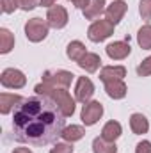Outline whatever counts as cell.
<instances>
[{"mask_svg": "<svg viewBox=\"0 0 151 153\" xmlns=\"http://www.w3.org/2000/svg\"><path fill=\"white\" fill-rule=\"evenodd\" d=\"M66 116L61 112L57 103L48 96L25 98L13 116V134L20 143L32 146H46L62 135Z\"/></svg>", "mask_w": 151, "mask_h": 153, "instance_id": "1", "label": "cell"}, {"mask_svg": "<svg viewBox=\"0 0 151 153\" xmlns=\"http://www.w3.org/2000/svg\"><path fill=\"white\" fill-rule=\"evenodd\" d=\"M36 94H41V96H48L50 100H53L57 103V107L61 109V112L70 117L75 112V98H71V94L68 93V89H61V87H53V85H48L44 82L38 84L34 87Z\"/></svg>", "mask_w": 151, "mask_h": 153, "instance_id": "2", "label": "cell"}, {"mask_svg": "<svg viewBox=\"0 0 151 153\" xmlns=\"http://www.w3.org/2000/svg\"><path fill=\"white\" fill-rule=\"evenodd\" d=\"M114 27L115 25L110 23L109 20H94L87 30V38L93 43H101L114 34Z\"/></svg>", "mask_w": 151, "mask_h": 153, "instance_id": "3", "label": "cell"}, {"mask_svg": "<svg viewBox=\"0 0 151 153\" xmlns=\"http://www.w3.org/2000/svg\"><path fill=\"white\" fill-rule=\"evenodd\" d=\"M75 75L71 71L66 70H50L43 73V82L53 87H61V89H70L71 82H73Z\"/></svg>", "mask_w": 151, "mask_h": 153, "instance_id": "4", "label": "cell"}, {"mask_svg": "<svg viewBox=\"0 0 151 153\" xmlns=\"http://www.w3.org/2000/svg\"><path fill=\"white\" fill-rule=\"evenodd\" d=\"M48 29H50V25L44 20H41V18H30L25 23V36L32 43H39V41L46 39Z\"/></svg>", "mask_w": 151, "mask_h": 153, "instance_id": "5", "label": "cell"}, {"mask_svg": "<svg viewBox=\"0 0 151 153\" xmlns=\"http://www.w3.org/2000/svg\"><path fill=\"white\" fill-rule=\"evenodd\" d=\"M101 116H103V105H101L100 102L91 100V102L84 103L80 117H82V123H84L85 126H93V125H96V123L101 119Z\"/></svg>", "mask_w": 151, "mask_h": 153, "instance_id": "6", "label": "cell"}, {"mask_svg": "<svg viewBox=\"0 0 151 153\" xmlns=\"http://www.w3.org/2000/svg\"><path fill=\"white\" fill-rule=\"evenodd\" d=\"M0 84L7 89H21L27 84V76L16 68H7L0 75Z\"/></svg>", "mask_w": 151, "mask_h": 153, "instance_id": "7", "label": "cell"}, {"mask_svg": "<svg viewBox=\"0 0 151 153\" xmlns=\"http://www.w3.org/2000/svg\"><path fill=\"white\" fill-rule=\"evenodd\" d=\"M68 11L66 7L62 5H52L46 13V23L52 27V29H64L68 25Z\"/></svg>", "mask_w": 151, "mask_h": 153, "instance_id": "8", "label": "cell"}, {"mask_svg": "<svg viewBox=\"0 0 151 153\" xmlns=\"http://www.w3.org/2000/svg\"><path fill=\"white\" fill-rule=\"evenodd\" d=\"M93 94H94V84L91 82V78L78 76L75 85V100L80 103H87V102H91Z\"/></svg>", "mask_w": 151, "mask_h": 153, "instance_id": "9", "label": "cell"}, {"mask_svg": "<svg viewBox=\"0 0 151 153\" xmlns=\"http://www.w3.org/2000/svg\"><path fill=\"white\" fill-rule=\"evenodd\" d=\"M105 52L112 61H123L130 55L132 46H130V41H114L110 45H107Z\"/></svg>", "mask_w": 151, "mask_h": 153, "instance_id": "10", "label": "cell"}, {"mask_svg": "<svg viewBox=\"0 0 151 153\" xmlns=\"http://www.w3.org/2000/svg\"><path fill=\"white\" fill-rule=\"evenodd\" d=\"M126 9H128V5H126L124 0H114L110 5H107V9H105V16H107V20H109L110 23L117 25V23L124 18Z\"/></svg>", "mask_w": 151, "mask_h": 153, "instance_id": "11", "label": "cell"}, {"mask_svg": "<svg viewBox=\"0 0 151 153\" xmlns=\"http://www.w3.org/2000/svg\"><path fill=\"white\" fill-rule=\"evenodd\" d=\"M25 98H21L20 94H9V93H2L0 94V114H9L13 109H16Z\"/></svg>", "mask_w": 151, "mask_h": 153, "instance_id": "12", "label": "cell"}, {"mask_svg": "<svg viewBox=\"0 0 151 153\" xmlns=\"http://www.w3.org/2000/svg\"><path fill=\"white\" fill-rule=\"evenodd\" d=\"M126 76V68L124 66H103L100 71V80L105 84L109 80H123Z\"/></svg>", "mask_w": 151, "mask_h": 153, "instance_id": "13", "label": "cell"}, {"mask_svg": "<svg viewBox=\"0 0 151 153\" xmlns=\"http://www.w3.org/2000/svg\"><path fill=\"white\" fill-rule=\"evenodd\" d=\"M105 91L112 100H121L126 96L128 87H126L124 80H109V82H105Z\"/></svg>", "mask_w": 151, "mask_h": 153, "instance_id": "14", "label": "cell"}, {"mask_svg": "<svg viewBox=\"0 0 151 153\" xmlns=\"http://www.w3.org/2000/svg\"><path fill=\"white\" fill-rule=\"evenodd\" d=\"M84 71H87V73H94V71H98V68L101 66V59H100V55L98 53H93V52H87L78 62H76Z\"/></svg>", "mask_w": 151, "mask_h": 153, "instance_id": "15", "label": "cell"}, {"mask_svg": "<svg viewBox=\"0 0 151 153\" xmlns=\"http://www.w3.org/2000/svg\"><path fill=\"white\" fill-rule=\"evenodd\" d=\"M130 128H132V132L137 134V135L148 134V130H150V121H148V117L144 114L135 112V114L130 116Z\"/></svg>", "mask_w": 151, "mask_h": 153, "instance_id": "16", "label": "cell"}, {"mask_svg": "<svg viewBox=\"0 0 151 153\" xmlns=\"http://www.w3.org/2000/svg\"><path fill=\"white\" fill-rule=\"evenodd\" d=\"M121 134H123V126L117 121H109L101 128V137L107 139V141H110V143H115V139H119Z\"/></svg>", "mask_w": 151, "mask_h": 153, "instance_id": "17", "label": "cell"}, {"mask_svg": "<svg viewBox=\"0 0 151 153\" xmlns=\"http://www.w3.org/2000/svg\"><path fill=\"white\" fill-rule=\"evenodd\" d=\"M105 5H107L105 0H91V4L84 9L85 20H96V18H100L105 13V9H107Z\"/></svg>", "mask_w": 151, "mask_h": 153, "instance_id": "18", "label": "cell"}, {"mask_svg": "<svg viewBox=\"0 0 151 153\" xmlns=\"http://www.w3.org/2000/svg\"><path fill=\"white\" fill-rule=\"evenodd\" d=\"M84 135H85L84 126H80V125H70V126H66V128L62 130V135H61V137H62L66 143H75V141H80Z\"/></svg>", "mask_w": 151, "mask_h": 153, "instance_id": "19", "label": "cell"}, {"mask_svg": "<svg viewBox=\"0 0 151 153\" xmlns=\"http://www.w3.org/2000/svg\"><path fill=\"white\" fill-rule=\"evenodd\" d=\"M85 53H87V50H85V45L82 41H71L68 45V48H66V55L75 62H78Z\"/></svg>", "mask_w": 151, "mask_h": 153, "instance_id": "20", "label": "cell"}, {"mask_svg": "<svg viewBox=\"0 0 151 153\" xmlns=\"http://www.w3.org/2000/svg\"><path fill=\"white\" fill-rule=\"evenodd\" d=\"M93 152L94 153H117L115 143H110L103 137H96L93 141Z\"/></svg>", "mask_w": 151, "mask_h": 153, "instance_id": "21", "label": "cell"}, {"mask_svg": "<svg viewBox=\"0 0 151 153\" xmlns=\"http://www.w3.org/2000/svg\"><path fill=\"white\" fill-rule=\"evenodd\" d=\"M14 48V36L7 29H0V53H9Z\"/></svg>", "mask_w": 151, "mask_h": 153, "instance_id": "22", "label": "cell"}, {"mask_svg": "<svg viewBox=\"0 0 151 153\" xmlns=\"http://www.w3.org/2000/svg\"><path fill=\"white\" fill-rule=\"evenodd\" d=\"M137 43L142 50H151V25H144L137 32Z\"/></svg>", "mask_w": 151, "mask_h": 153, "instance_id": "23", "label": "cell"}, {"mask_svg": "<svg viewBox=\"0 0 151 153\" xmlns=\"http://www.w3.org/2000/svg\"><path fill=\"white\" fill-rule=\"evenodd\" d=\"M137 75L139 76H150L151 75V55L146 57V59L137 66Z\"/></svg>", "mask_w": 151, "mask_h": 153, "instance_id": "24", "label": "cell"}, {"mask_svg": "<svg viewBox=\"0 0 151 153\" xmlns=\"http://www.w3.org/2000/svg\"><path fill=\"white\" fill-rule=\"evenodd\" d=\"M139 13L142 16V20H151V0H141L139 4Z\"/></svg>", "mask_w": 151, "mask_h": 153, "instance_id": "25", "label": "cell"}, {"mask_svg": "<svg viewBox=\"0 0 151 153\" xmlns=\"http://www.w3.org/2000/svg\"><path fill=\"white\" fill-rule=\"evenodd\" d=\"M0 5H2V13L11 14L18 9V0H0Z\"/></svg>", "mask_w": 151, "mask_h": 153, "instance_id": "26", "label": "cell"}, {"mask_svg": "<svg viewBox=\"0 0 151 153\" xmlns=\"http://www.w3.org/2000/svg\"><path fill=\"white\" fill-rule=\"evenodd\" d=\"M50 153H73V146H71V143H57Z\"/></svg>", "mask_w": 151, "mask_h": 153, "instance_id": "27", "label": "cell"}, {"mask_svg": "<svg viewBox=\"0 0 151 153\" xmlns=\"http://www.w3.org/2000/svg\"><path fill=\"white\" fill-rule=\"evenodd\" d=\"M39 0H18V7L23 11H32L34 7H38Z\"/></svg>", "mask_w": 151, "mask_h": 153, "instance_id": "28", "label": "cell"}, {"mask_svg": "<svg viewBox=\"0 0 151 153\" xmlns=\"http://www.w3.org/2000/svg\"><path fill=\"white\" fill-rule=\"evenodd\" d=\"M135 153H151V143L150 141H141L135 148Z\"/></svg>", "mask_w": 151, "mask_h": 153, "instance_id": "29", "label": "cell"}, {"mask_svg": "<svg viewBox=\"0 0 151 153\" xmlns=\"http://www.w3.org/2000/svg\"><path fill=\"white\" fill-rule=\"evenodd\" d=\"M70 2H73V4H75V7L82 9V11H84V9L91 4V0H70Z\"/></svg>", "mask_w": 151, "mask_h": 153, "instance_id": "30", "label": "cell"}, {"mask_svg": "<svg viewBox=\"0 0 151 153\" xmlns=\"http://www.w3.org/2000/svg\"><path fill=\"white\" fill-rule=\"evenodd\" d=\"M55 4H57V0H39V5L41 7H48V9L52 5H55Z\"/></svg>", "mask_w": 151, "mask_h": 153, "instance_id": "31", "label": "cell"}, {"mask_svg": "<svg viewBox=\"0 0 151 153\" xmlns=\"http://www.w3.org/2000/svg\"><path fill=\"white\" fill-rule=\"evenodd\" d=\"M13 153H32V152H30L29 148H23V146H21V148H14Z\"/></svg>", "mask_w": 151, "mask_h": 153, "instance_id": "32", "label": "cell"}]
</instances>
